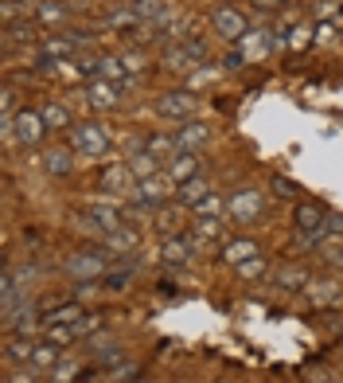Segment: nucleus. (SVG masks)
Wrapping results in <instances>:
<instances>
[{
    "label": "nucleus",
    "mask_w": 343,
    "mask_h": 383,
    "mask_svg": "<svg viewBox=\"0 0 343 383\" xmlns=\"http://www.w3.org/2000/svg\"><path fill=\"white\" fill-rule=\"evenodd\" d=\"M70 145H75L78 153H86V157H101V153H109V137H106L101 126L82 121V126L70 129Z\"/></svg>",
    "instance_id": "obj_1"
},
{
    "label": "nucleus",
    "mask_w": 343,
    "mask_h": 383,
    "mask_svg": "<svg viewBox=\"0 0 343 383\" xmlns=\"http://www.w3.org/2000/svg\"><path fill=\"white\" fill-rule=\"evenodd\" d=\"M211 24H215V35H223V39H230V43L246 39V16L235 8V4H218Z\"/></svg>",
    "instance_id": "obj_2"
},
{
    "label": "nucleus",
    "mask_w": 343,
    "mask_h": 383,
    "mask_svg": "<svg viewBox=\"0 0 343 383\" xmlns=\"http://www.w3.org/2000/svg\"><path fill=\"white\" fill-rule=\"evenodd\" d=\"M258 212H261V192L258 188H238L235 196H230V204H226V215H230L235 223H250Z\"/></svg>",
    "instance_id": "obj_3"
},
{
    "label": "nucleus",
    "mask_w": 343,
    "mask_h": 383,
    "mask_svg": "<svg viewBox=\"0 0 343 383\" xmlns=\"http://www.w3.org/2000/svg\"><path fill=\"white\" fill-rule=\"evenodd\" d=\"M12 129H16L20 145H39L43 133H47V121H43V114H35V110H20L16 118H12Z\"/></svg>",
    "instance_id": "obj_4"
},
{
    "label": "nucleus",
    "mask_w": 343,
    "mask_h": 383,
    "mask_svg": "<svg viewBox=\"0 0 343 383\" xmlns=\"http://www.w3.org/2000/svg\"><path fill=\"white\" fill-rule=\"evenodd\" d=\"M156 114L160 118H172V121H187L195 114V94H184V90L164 94V98H156Z\"/></svg>",
    "instance_id": "obj_5"
},
{
    "label": "nucleus",
    "mask_w": 343,
    "mask_h": 383,
    "mask_svg": "<svg viewBox=\"0 0 343 383\" xmlns=\"http://www.w3.org/2000/svg\"><path fill=\"white\" fill-rule=\"evenodd\" d=\"M207 141H211V129L203 126V121H180V129H176L180 153H195V149H203Z\"/></svg>",
    "instance_id": "obj_6"
},
{
    "label": "nucleus",
    "mask_w": 343,
    "mask_h": 383,
    "mask_svg": "<svg viewBox=\"0 0 343 383\" xmlns=\"http://www.w3.org/2000/svg\"><path fill=\"white\" fill-rule=\"evenodd\" d=\"M141 204L144 207H164V200H168V192H172V176H152V180H141Z\"/></svg>",
    "instance_id": "obj_7"
},
{
    "label": "nucleus",
    "mask_w": 343,
    "mask_h": 383,
    "mask_svg": "<svg viewBox=\"0 0 343 383\" xmlns=\"http://www.w3.org/2000/svg\"><path fill=\"white\" fill-rule=\"evenodd\" d=\"M86 102H90L94 110H113V106L121 102V98H118V83L94 78V83H90V90H86Z\"/></svg>",
    "instance_id": "obj_8"
},
{
    "label": "nucleus",
    "mask_w": 343,
    "mask_h": 383,
    "mask_svg": "<svg viewBox=\"0 0 343 383\" xmlns=\"http://www.w3.org/2000/svg\"><path fill=\"white\" fill-rule=\"evenodd\" d=\"M324 223H328V215H324V207L320 204H301L297 207V227H301L304 235L316 238L320 231H324Z\"/></svg>",
    "instance_id": "obj_9"
},
{
    "label": "nucleus",
    "mask_w": 343,
    "mask_h": 383,
    "mask_svg": "<svg viewBox=\"0 0 343 383\" xmlns=\"http://www.w3.org/2000/svg\"><path fill=\"white\" fill-rule=\"evenodd\" d=\"M180 223H187L184 204H164V207H156V231H160V235H176Z\"/></svg>",
    "instance_id": "obj_10"
},
{
    "label": "nucleus",
    "mask_w": 343,
    "mask_h": 383,
    "mask_svg": "<svg viewBox=\"0 0 343 383\" xmlns=\"http://www.w3.org/2000/svg\"><path fill=\"white\" fill-rule=\"evenodd\" d=\"M192 250H195L192 238H184V235H168V243H164V262L184 266L187 258H192Z\"/></svg>",
    "instance_id": "obj_11"
},
{
    "label": "nucleus",
    "mask_w": 343,
    "mask_h": 383,
    "mask_svg": "<svg viewBox=\"0 0 343 383\" xmlns=\"http://www.w3.org/2000/svg\"><path fill=\"white\" fill-rule=\"evenodd\" d=\"M129 172H133V176H137V184H141V180H152V176H160V161H156V157L149 153V149H144V153L129 157Z\"/></svg>",
    "instance_id": "obj_12"
},
{
    "label": "nucleus",
    "mask_w": 343,
    "mask_h": 383,
    "mask_svg": "<svg viewBox=\"0 0 343 383\" xmlns=\"http://www.w3.org/2000/svg\"><path fill=\"white\" fill-rule=\"evenodd\" d=\"M195 172H199L195 153H176L172 161H168V176H172V180H192Z\"/></svg>",
    "instance_id": "obj_13"
},
{
    "label": "nucleus",
    "mask_w": 343,
    "mask_h": 383,
    "mask_svg": "<svg viewBox=\"0 0 343 383\" xmlns=\"http://www.w3.org/2000/svg\"><path fill=\"white\" fill-rule=\"evenodd\" d=\"M207 196H211V184L203 176L184 180V188H180V204H187V207H195L199 200H207Z\"/></svg>",
    "instance_id": "obj_14"
},
{
    "label": "nucleus",
    "mask_w": 343,
    "mask_h": 383,
    "mask_svg": "<svg viewBox=\"0 0 343 383\" xmlns=\"http://www.w3.org/2000/svg\"><path fill=\"white\" fill-rule=\"evenodd\" d=\"M90 223H98L101 231H118V227H125V223H121V212H118V207H106V204H90Z\"/></svg>",
    "instance_id": "obj_15"
},
{
    "label": "nucleus",
    "mask_w": 343,
    "mask_h": 383,
    "mask_svg": "<svg viewBox=\"0 0 343 383\" xmlns=\"http://www.w3.org/2000/svg\"><path fill=\"white\" fill-rule=\"evenodd\" d=\"M254 255H258V247H254L250 238H238V243H230V247L223 250V262H230V266H242V262H250Z\"/></svg>",
    "instance_id": "obj_16"
},
{
    "label": "nucleus",
    "mask_w": 343,
    "mask_h": 383,
    "mask_svg": "<svg viewBox=\"0 0 343 383\" xmlns=\"http://www.w3.org/2000/svg\"><path fill=\"white\" fill-rule=\"evenodd\" d=\"M273 281L281 290H301V286H308V270L304 266H285V270H277Z\"/></svg>",
    "instance_id": "obj_17"
},
{
    "label": "nucleus",
    "mask_w": 343,
    "mask_h": 383,
    "mask_svg": "<svg viewBox=\"0 0 343 383\" xmlns=\"http://www.w3.org/2000/svg\"><path fill=\"white\" fill-rule=\"evenodd\" d=\"M43 121H47V129H75L70 126V114H67V106H59V102H43Z\"/></svg>",
    "instance_id": "obj_18"
},
{
    "label": "nucleus",
    "mask_w": 343,
    "mask_h": 383,
    "mask_svg": "<svg viewBox=\"0 0 343 383\" xmlns=\"http://www.w3.org/2000/svg\"><path fill=\"white\" fill-rule=\"evenodd\" d=\"M129 164H113V169H106V176H101V192H113V188H125L129 184Z\"/></svg>",
    "instance_id": "obj_19"
},
{
    "label": "nucleus",
    "mask_w": 343,
    "mask_h": 383,
    "mask_svg": "<svg viewBox=\"0 0 343 383\" xmlns=\"http://www.w3.org/2000/svg\"><path fill=\"white\" fill-rule=\"evenodd\" d=\"M51 364H59V344H35L32 352V367H51Z\"/></svg>",
    "instance_id": "obj_20"
},
{
    "label": "nucleus",
    "mask_w": 343,
    "mask_h": 383,
    "mask_svg": "<svg viewBox=\"0 0 343 383\" xmlns=\"http://www.w3.org/2000/svg\"><path fill=\"white\" fill-rule=\"evenodd\" d=\"M144 149H149V153L156 157V161H164V157L172 153V149H176V153H180L176 137H149V145H144ZM168 161H172V157H168Z\"/></svg>",
    "instance_id": "obj_21"
},
{
    "label": "nucleus",
    "mask_w": 343,
    "mask_h": 383,
    "mask_svg": "<svg viewBox=\"0 0 343 383\" xmlns=\"http://www.w3.org/2000/svg\"><path fill=\"white\" fill-rule=\"evenodd\" d=\"M164 63H168V71H192L195 55L184 51V47H172V51H164Z\"/></svg>",
    "instance_id": "obj_22"
},
{
    "label": "nucleus",
    "mask_w": 343,
    "mask_h": 383,
    "mask_svg": "<svg viewBox=\"0 0 343 383\" xmlns=\"http://www.w3.org/2000/svg\"><path fill=\"white\" fill-rule=\"evenodd\" d=\"M133 12L141 20H164V0H133Z\"/></svg>",
    "instance_id": "obj_23"
},
{
    "label": "nucleus",
    "mask_w": 343,
    "mask_h": 383,
    "mask_svg": "<svg viewBox=\"0 0 343 383\" xmlns=\"http://www.w3.org/2000/svg\"><path fill=\"white\" fill-rule=\"evenodd\" d=\"M70 169H75V164H70V153H67V149H55V153H47V172H55V176H67Z\"/></svg>",
    "instance_id": "obj_24"
},
{
    "label": "nucleus",
    "mask_w": 343,
    "mask_h": 383,
    "mask_svg": "<svg viewBox=\"0 0 343 383\" xmlns=\"http://www.w3.org/2000/svg\"><path fill=\"white\" fill-rule=\"evenodd\" d=\"M195 215H199V219H211V215H223V196H218V192H211L207 200H199V204H195Z\"/></svg>",
    "instance_id": "obj_25"
},
{
    "label": "nucleus",
    "mask_w": 343,
    "mask_h": 383,
    "mask_svg": "<svg viewBox=\"0 0 343 383\" xmlns=\"http://www.w3.org/2000/svg\"><path fill=\"white\" fill-rule=\"evenodd\" d=\"M75 336H78V329H70V324H59V321L47 324V341L51 344H70Z\"/></svg>",
    "instance_id": "obj_26"
},
{
    "label": "nucleus",
    "mask_w": 343,
    "mask_h": 383,
    "mask_svg": "<svg viewBox=\"0 0 343 383\" xmlns=\"http://www.w3.org/2000/svg\"><path fill=\"white\" fill-rule=\"evenodd\" d=\"M109 247H118V250H133V247H137V235H133V231H125V227L109 231Z\"/></svg>",
    "instance_id": "obj_27"
},
{
    "label": "nucleus",
    "mask_w": 343,
    "mask_h": 383,
    "mask_svg": "<svg viewBox=\"0 0 343 383\" xmlns=\"http://www.w3.org/2000/svg\"><path fill=\"white\" fill-rule=\"evenodd\" d=\"M78 317H86V313H82V309H78V305H59V309H55V313L47 317V321H59V324H75Z\"/></svg>",
    "instance_id": "obj_28"
},
{
    "label": "nucleus",
    "mask_w": 343,
    "mask_h": 383,
    "mask_svg": "<svg viewBox=\"0 0 343 383\" xmlns=\"http://www.w3.org/2000/svg\"><path fill=\"white\" fill-rule=\"evenodd\" d=\"M35 344L32 341H12L8 344V364H16V360H32Z\"/></svg>",
    "instance_id": "obj_29"
},
{
    "label": "nucleus",
    "mask_w": 343,
    "mask_h": 383,
    "mask_svg": "<svg viewBox=\"0 0 343 383\" xmlns=\"http://www.w3.org/2000/svg\"><path fill=\"white\" fill-rule=\"evenodd\" d=\"M261 270H266V258H261V255H254L250 262H242V266H238V274H242V278H258Z\"/></svg>",
    "instance_id": "obj_30"
},
{
    "label": "nucleus",
    "mask_w": 343,
    "mask_h": 383,
    "mask_svg": "<svg viewBox=\"0 0 343 383\" xmlns=\"http://www.w3.org/2000/svg\"><path fill=\"white\" fill-rule=\"evenodd\" d=\"M43 47H47V55H70L75 51V39H47Z\"/></svg>",
    "instance_id": "obj_31"
},
{
    "label": "nucleus",
    "mask_w": 343,
    "mask_h": 383,
    "mask_svg": "<svg viewBox=\"0 0 343 383\" xmlns=\"http://www.w3.org/2000/svg\"><path fill=\"white\" fill-rule=\"evenodd\" d=\"M70 270H78V274H101V262H94V258H75Z\"/></svg>",
    "instance_id": "obj_32"
},
{
    "label": "nucleus",
    "mask_w": 343,
    "mask_h": 383,
    "mask_svg": "<svg viewBox=\"0 0 343 383\" xmlns=\"http://www.w3.org/2000/svg\"><path fill=\"white\" fill-rule=\"evenodd\" d=\"M39 16L47 20V24H55V20L63 24V16H67V12H63V8H55V4H43V8H39Z\"/></svg>",
    "instance_id": "obj_33"
},
{
    "label": "nucleus",
    "mask_w": 343,
    "mask_h": 383,
    "mask_svg": "<svg viewBox=\"0 0 343 383\" xmlns=\"http://www.w3.org/2000/svg\"><path fill=\"white\" fill-rule=\"evenodd\" d=\"M273 192L281 200H289V196H293V184H289V180H273Z\"/></svg>",
    "instance_id": "obj_34"
},
{
    "label": "nucleus",
    "mask_w": 343,
    "mask_h": 383,
    "mask_svg": "<svg viewBox=\"0 0 343 383\" xmlns=\"http://www.w3.org/2000/svg\"><path fill=\"white\" fill-rule=\"evenodd\" d=\"M254 8H261V12H273V8H281V0H250Z\"/></svg>",
    "instance_id": "obj_35"
},
{
    "label": "nucleus",
    "mask_w": 343,
    "mask_h": 383,
    "mask_svg": "<svg viewBox=\"0 0 343 383\" xmlns=\"http://www.w3.org/2000/svg\"><path fill=\"white\" fill-rule=\"evenodd\" d=\"M109 290H121V286H125V274H109Z\"/></svg>",
    "instance_id": "obj_36"
}]
</instances>
